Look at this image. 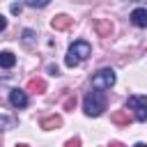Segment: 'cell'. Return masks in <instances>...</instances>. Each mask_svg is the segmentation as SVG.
<instances>
[{
  "label": "cell",
  "instance_id": "20",
  "mask_svg": "<svg viewBox=\"0 0 147 147\" xmlns=\"http://www.w3.org/2000/svg\"><path fill=\"white\" fill-rule=\"evenodd\" d=\"M110 147H124L122 142H110Z\"/></svg>",
  "mask_w": 147,
  "mask_h": 147
},
{
  "label": "cell",
  "instance_id": "5",
  "mask_svg": "<svg viewBox=\"0 0 147 147\" xmlns=\"http://www.w3.org/2000/svg\"><path fill=\"white\" fill-rule=\"evenodd\" d=\"M9 103H11L14 108H25V106H28V94L16 87V90L9 92Z\"/></svg>",
  "mask_w": 147,
  "mask_h": 147
},
{
  "label": "cell",
  "instance_id": "16",
  "mask_svg": "<svg viewBox=\"0 0 147 147\" xmlns=\"http://www.w3.org/2000/svg\"><path fill=\"white\" fill-rule=\"evenodd\" d=\"M64 147H80V140H78V138H71V140H67Z\"/></svg>",
  "mask_w": 147,
  "mask_h": 147
},
{
  "label": "cell",
  "instance_id": "10",
  "mask_svg": "<svg viewBox=\"0 0 147 147\" xmlns=\"http://www.w3.org/2000/svg\"><path fill=\"white\" fill-rule=\"evenodd\" d=\"M60 126H62V117L60 115H51V117L41 119V129H46V131H53V129H60Z\"/></svg>",
  "mask_w": 147,
  "mask_h": 147
},
{
  "label": "cell",
  "instance_id": "8",
  "mask_svg": "<svg viewBox=\"0 0 147 147\" xmlns=\"http://www.w3.org/2000/svg\"><path fill=\"white\" fill-rule=\"evenodd\" d=\"M131 23L138 25V28H147V9H142V7L133 9L131 11Z\"/></svg>",
  "mask_w": 147,
  "mask_h": 147
},
{
  "label": "cell",
  "instance_id": "21",
  "mask_svg": "<svg viewBox=\"0 0 147 147\" xmlns=\"http://www.w3.org/2000/svg\"><path fill=\"white\" fill-rule=\"evenodd\" d=\"M136 147H145V145H142V142H136Z\"/></svg>",
  "mask_w": 147,
  "mask_h": 147
},
{
  "label": "cell",
  "instance_id": "9",
  "mask_svg": "<svg viewBox=\"0 0 147 147\" xmlns=\"http://www.w3.org/2000/svg\"><path fill=\"white\" fill-rule=\"evenodd\" d=\"M110 122H115L119 126H129L131 124V115H129V110H115L110 115Z\"/></svg>",
  "mask_w": 147,
  "mask_h": 147
},
{
  "label": "cell",
  "instance_id": "17",
  "mask_svg": "<svg viewBox=\"0 0 147 147\" xmlns=\"http://www.w3.org/2000/svg\"><path fill=\"white\" fill-rule=\"evenodd\" d=\"M23 37H25V41H30V39L34 37V32H32V30H23Z\"/></svg>",
  "mask_w": 147,
  "mask_h": 147
},
{
  "label": "cell",
  "instance_id": "14",
  "mask_svg": "<svg viewBox=\"0 0 147 147\" xmlns=\"http://www.w3.org/2000/svg\"><path fill=\"white\" fill-rule=\"evenodd\" d=\"M14 124V119L11 117H7V115H0V131H5L7 126H11Z\"/></svg>",
  "mask_w": 147,
  "mask_h": 147
},
{
  "label": "cell",
  "instance_id": "11",
  "mask_svg": "<svg viewBox=\"0 0 147 147\" xmlns=\"http://www.w3.org/2000/svg\"><path fill=\"white\" fill-rule=\"evenodd\" d=\"M14 64H16L14 53H11V51H2V53H0V67H2V69H9V67H14Z\"/></svg>",
  "mask_w": 147,
  "mask_h": 147
},
{
  "label": "cell",
  "instance_id": "12",
  "mask_svg": "<svg viewBox=\"0 0 147 147\" xmlns=\"http://www.w3.org/2000/svg\"><path fill=\"white\" fill-rule=\"evenodd\" d=\"M28 90L41 94V92H46V80H44V78H32V80L28 83Z\"/></svg>",
  "mask_w": 147,
  "mask_h": 147
},
{
  "label": "cell",
  "instance_id": "1",
  "mask_svg": "<svg viewBox=\"0 0 147 147\" xmlns=\"http://www.w3.org/2000/svg\"><path fill=\"white\" fill-rule=\"evenodd\" d=\"M83 108H85V113H87L90 117H99V115L106 110V94L94 87L92 92H87V96H85V101H83Z\"/></svg>",
  "mask_w": 147,
  "mask_h": 147
},
{
  "label": "cell",
  "instance_id": "22",
  "mask_svg": "<svg viewBox=\"0 0 147 147\" xmlns=\"http://www.w3.org/2000/svg\"><path fill=\"white\" fill-rule=\"evenodd\" d=\"M16 147H28V145H23V142H21V145H16Z\"/></svg>",
  "mask_w": 147,
  "mask_h": 147
},
{
  "label": "cell",
  "instance_id": "2",
  "mask_svg": "<svg viewBox=\"0 0 147 147\" xmlns=\"http://www.w3.org/2000/svg\"><path fill=\"white\" fill-rule=\"evenodd\" d=\"M90 53H92V48H90L87 41H74V44L69 46V51H67L64 62H67V67H76V64H80L83 60H87Z\"/></svg>",
  "mask_w": 147,
  "mask_h": 147
},
{
  "label": "cell",
  "instance_id": "6",
  "mask_svg": "<svg viewBox=\"0 0 147 147\" xmlns=\"http://www.w3.org/2000/svg\"><path fill=\"white\" fill-rule=\"evenodd\" d=\"M71 23H74L71 16H67V14H57V16H53L51 28H53V30H67V28H71Z\"/></svg>",
  "mask_w": 147,
  "mask_h": 147
},
{
  "label": "cell",
  "instance_id": "4",
  "mask_svg": "<svg viewBox=\"0 0 147 147\" xmlns=\"http://www.w3.org/2000/svg\"><path fill=\"white\" fill-rule=\"evenodd\" d=\"M126 106L133 110V115H136V119H138V122H145V119H147V96L133 94V96H129Z\"/></svg>",
  "mask_w": 147,
  "mask_h": 147
},
{
  "label": "cell",
  "instance_id": "15",
  "mask_svg": "<svg viewBox=\"0 0 147 147\" xmlns=\"http://www.w3.org/2000/svg\"><path fill=\"white\" fill-rule=\"evenodd\" d=\"M64 108H67V110L76 108V96H67V99H64Z\"/></svg>",
  "mask_w": 147,
  "mask_h": 147
},
{
  "label": "cell",
  "instance_id": "13",
  "mask_svg": "<svg viewBox=\"0 0 147 147\" xmlns=\"http://www.w3.org/2000/svg\"><path fill=\"white\" fill-rule=\"evenodd\" d=\"M51 0H25V5L28 7H37V9H41V7H46Z\"/></svg>",
  "mask_w": 147,
  "mask_h": 147
},
{
  "label": "cell",
  "instance_id": "7",
  "mask_svg": "<svg viewBox=\"0 0 147 147\" xmlns=\"http://www.w3.org/2000/svg\"><path fill=\"white\" fill-rule=\"evenodd\" d=\"M94 32H96L99 37H110V34H113V23L106 21V18H96V21H94Z\"/></svg>",
  "mask_w": 147,
  "mask_h": 147
},
{
  "label": "cell",
  "instance_id": "19",
  "mask_svg": "<svg viewBox=\"0 0 147 147\" xmlns=\"http://www.w3.org/2000/svg\"><path fill=\"white\" fill-rule=\"evenodd\" d=\"M11 14H21V5H11Z\"/></svg>",
  "mask_w": 147,
  "mask_h": 147
},
{
  "label": "cell",
  "instance_id": "3",
  "mask_svg": "<svg viewBox=\"0 0 147 147\" xmlns=\"http://www.w3.org/2000/svg\"><path fill=\"white\" fill-rule=\"evenodd\" d=\"M115 71L113 69H99L94 76H92V87H96V90H110L113 85H115Z\"/></svg>",
  "mask_w": 147,
  "mask_h": 147
},
{
  "label": "cell",
  "instance_id": "18",
  "mask_svg": "<svg viewBox=\"0 0 147 147\" xmlns=\"http://www.w3.org/2000/svg\"><path fill=\"white\" fill-rule=\"evenodd\" d=\"M5 28H7V21H5V16H2V14H0V32H2V30H5Z\"/></svg>",
  "mask_w": 147,
  "mask_h": 147
}]
</instances>
